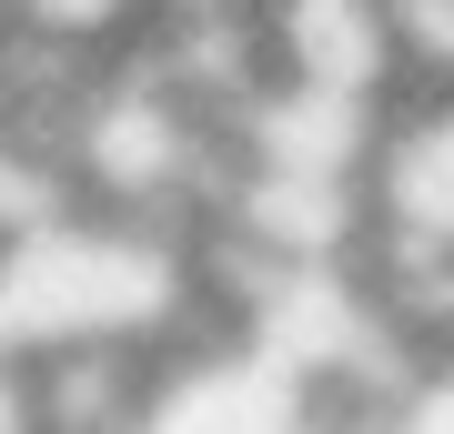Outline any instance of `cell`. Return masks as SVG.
Masks as SVG:
<instances>
[{
	"mask_svg": "<svg viewBox=\"0 0 454 434\" xmlns=\"http://www.w3.org/2000/svg\"><path fill=\"white\" fill-rule=\"evenodd\" d=\"M202 293V253L172 223L131 212H51L0 242V354L121 343L152 354Z\"/></svg>",
	"mask_w": 454,
	"mask_h": 434,
	"instance_id": "6da1fadb",
	"label": "cell"
},
{
	"mask_svg": "<svg viewBox=\"0 0 454 434\" xmlns=\"http://www.w3.org/2000/svg\"><path fill=\"white\" fill-rule=\"evenodd\" d=\"M121 434H333V394L303 384L283 354H262L253 334H232L152 364Z\"/></svg>",
	"mask_w": 454,
	"mask_h": 434,
	"instance_id": "7a4b0ae2",
	"label": "cell"
},
{
	"mask_svg": "<svg viewBox=\"0 0 454 434\" xmlns=\"http://www.w3.org/2000/svg\"><path fill=\"white\" fill-rule=\"evenodd\" d=\"M364 212L384 253H424L454 263V91H424L414 112H384L364 162Z\"/></svg>",
	"mask_w": 454,
	"mask_h": 434,
	"instance_id": "3957f363",
	"label": "cell"
},
{
	"mask_svg": "<svg viewBox=\"0 0 454 434\" xmlns=\"http://www.w3.org/2000/svg\"><path fill=\"white\" fill-rule=\"evenodd\" d=\"M253 51L273 81L384 101L394 91V0H262Z\"/></svg>",
	"mask_w": 454,
	"mask_h": 434,
	"instance_id": "277c9868",
	"label": "cell"
}]
</instances>
